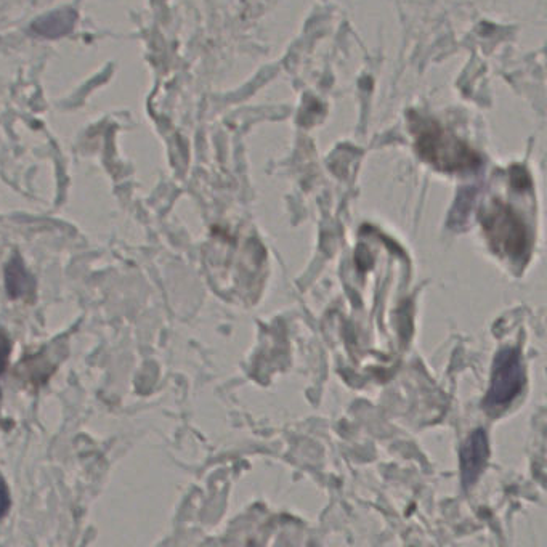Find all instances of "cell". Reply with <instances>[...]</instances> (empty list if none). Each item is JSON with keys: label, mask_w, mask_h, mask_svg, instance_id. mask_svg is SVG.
<instances>
[{"label": "cell", "mask_w": 547, "mask_h": 547, "mask_svg": "<svg viewBox=\"0 0 547 547\" xmlns=\"http://www.w3.org/2000/svg\"><path fill=\"white\" fill-rule=\"evenodd\" d=\"M10 504H12V501H10L9 487H7L5 480L0 477V520L4 519L7 512H9Z\"/></svg>", "instance_id": "ba28073f"}, {"label": "cell", "mask_w": 547, "mask_h": 547, "mask_svg": "<svg viewBox=\"0 0 547 547\" xmlns=\"http://www.w3.org/2000/svg\"><path fill=\"white\" fill-rule=\"evenodd\" d=\"M523 387L522 360L519 350L504 349L496 355L491 385L488 390L487 410L499 413L514 402Z\"/></svg>", "instance_id": "3957f363"}, {"label": "cell", "mask_w": 547, "mask_h": 547, "mask_svg": "<svg viewBox=\"0 0 547 547\" xmlns=\"http://www.w3.org/2000/svg\"><path fill=\"white\" fill-rule=\"evenodd\" d=\"M488 459V437L485 430H475L471 437L467 438L466 445L461 451L462 482L466 487H471L475 480L479 479L483 467Z\"/></svg>", "instance_id": "277c9868"}, {"label": "cell", "mask_w": 547, "mask_h": 547, "mask_svg": "<svg viewBox=\"0 0 547 547\" xmlns=\"http://www.w3.org/2000/svg\"><path fill=\"white\" fill-rule=\"evenodd\" d=\"M483 230L498 254L522 259L528 252V231L522 217L504 203L491 204L483 211Z\"/></svg>", "instance_id": "7a4b0ae2"}, {"label": "cell", "mask_w": 547, "mask_h": 547, "mask_svg": "<svg viewBox=\"0 0 547 547\" xmlns=\"http://www.w3.org/2000/svg\"><path fill=\"white\" fill-rule=\"evenodd\" d=\"M10 352H12V342L4 331H0V377L9 365ZM0 398H2V389H0Z\"/></svg>", "instance_id": "52a82bcc"}, {"label": "cell", "mask_w": 547, "mask_h": 547, "mask_svg": "<svg viewBox=\"0 0 547 547\" xmlns=\"http://www.w3.org/2000/svg\"><path fill=\"white\" fill-rule=\"evenodd\" d=\"M5 276H7V289L12 297H21L28 294L29 291H33L34 283L29 278L26 268L21 264V260L13 259L10 262L9 267L5 270Z\"/></svg>", "instance_id": "8992f818"}, {"label": "cell", "mask_w": 547, "mask_h": 547, "mask_svg": "<svg viewBox=\"0 0 547 547\" xmlns=\"http://www.w3.org/2000/svg\"><path fill=\"white\" fill-rule=\"evenodd\" d=\"M410 122L419 156L437 171L469 174L482 166L479 154L438 122L421 116H413Z\"/></svg>", "instance_id": "6da1fadb"}, {"label": "cell", "mask_w": 547, "mask_h": 547, "mask_svg": "<svg viewBox=\"0 0 547 547\" xmlns=\"http://www.w3.org/2000/svg\"><path fill=\"white\" fill-rule=\"evenodd\" d=\"M76 21L77 13L73 9L55 10L34 21L33 31L37 36L58 39L71 33L76 26Z\"/></svg>", "instance_id": "5b68a950"}]
</instances>
